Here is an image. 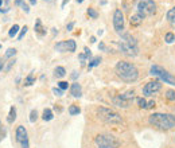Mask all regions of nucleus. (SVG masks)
<instances>
[{
  "label": "nucleus",
  "instance_id": "1",
  "mask_svg": "<svg viewBox=\"0 0 175 148\" xmlns=\"http://www.w3.org/2000/svg\"><path fill=\"white\" fill-rule=\"evenodd\" d=\"M116 73L123 81L125 82H135L139 78V70L134 63L120 61L116 65Z\"/></svg>",
  "mask_w": 175,
  "mask_h": 148
},
{
  "label": "nucleus",
  "instance_id": "2",
  "mask_svg": "<svg viewBox=\"0 0 175 148\" xmlns=\"http://www.w3.org/2000/svg\"><path fill=\"white\" fill-rule=\"evenodd\" d=\"M150 124L160 131H168L175 127V116L170 113H153L150 116Z\"/></svg>",
  "mask_w": 175,
  "mask_h": 148
},
{
  "label": "nucleus",
  "instance_id": "3",
  "mask_svg": "<svg viewBox=\"0 0 175 148\" xmlns=\"http://www.w3.org/2000/svg\"><path fill=\"white\" fill-rule=\"evenodd\" d=\"M119 49L120 51L128 57H135L139 54V47H138V42L134 36H131L129 34H124L121 38V41L119 42Z\"/></svg>",
  "mask_w": 175,
  "mask_h": 148
},
{
  "label": "nucleus",
  "instance_id": "4",
  "mask_svg": "<svg viewBox=\"0 0 175 148\" xmlns=\"http://www.w3.org/2000/svg\"><path fill=\"white\" fill-rule=\"evenodd\" d=\"M97 116H99L102 121L108 122V124H123V117L116 113L112 109L101 107L97 109Z\"/></svg>",
  "mask_w": 175,
  "mask_h": 148
},
{
  "label": "nucleus",
  "instance_id": "5",
  "mask_svg": "<svg viewBox=\"0 0 175 148\" xmlns=\"http://www.w3.org/2000/svg\"><path fill=\"white\" fill-rule=\"evenodd\" d=\"M135 10L138 14L146 16L153 15L156 12V4L153 0H136L135 2Z\"/></svg>",
  "mask_w": 175,
  "mask_h": 148
},
{
  "label": "nucleus",
  "instance_id": "6",
  "mask_svg": "<svg viewBox=\"0 0 175 148\" xmlns=\"http://www.w3.org/2000/svg\"><path fill=\"white\" fill-rule=\"evenodd\" d=\"M95 143L99 148H117L120 141L112 135H99L95 139Z\"/></svg>",
  "mask_w": 175,
  "mask_h": 148
},
{
  "label": "nucleus",
  "instance_id": "7",
  "mask_svg": "<svg viewBox=\"0 0 175 148\" xmlns=\"http://www.w3.org/2000/svg\"><path fill=\"white\" fill-rule=\"evenodd\" d=\"M150 74L151 75H155L160 79V81H164V84H170V85H175V77L171 75L167 70H164L162 66H158V65H152L151 66V70H150Z\"/></svg>",
  "mask_w": 175,
  "mask_h": 148
},
{
  "label": "nucleus",
  "instance_id": "8",
  "mask_svg": "<svg viewBox=\"0 0 175 148\" xmlns=\"http://www.w3.org/2000/svg\"><path fill=\"white\" fill-rule=\"evenodd\" d=\"M113 27L116 30L117 34H121L124 30V15H123L121 10H116L113 14Z\"/></svg>",
  "mask_w": 175,
  "mask_h": 148
},
{
  "label": "nucleus",
  "instance_id": "9",
  "mask_svg": "<svg viewBox=\"0 0 175 148\" xmlns=\"http://www.w3.org/2000/svg\"><path fill=\"white\" fill-rule=\"evenodd\" d=\"M54 49L57 50V51L59 53H73L75 51V42L73 39H69V41H65V42H59V43H57L54 46Z\"/></svg>",
  "mask_w": 175,
  "mask_h": 148
},
{
  "label": "nucleus",
  "instance_id": "10",
  "mask_svg": "<svg viewBox=\"0 0 175 148\" xmlns=\"http://www.w3.org/2000/svg\"><path fill=\"white\" fill-rule=\"evenodd\" d=\"M162 89V81H150L146 84L143 88V94L144 96H152L153 93L159 92Z\"/></svg>",
  "mask_w": 175,
  "mask_h": 148
},
{
  "label": "nucleus",
  "instance_id": "11",
  "mask_svg": "<svg viewBox=\"0 0 175 148\" xmlns=\"http://www.w3.org/2000/svg\"><path fill=\"white\" fill-rule=\"evenodd\" d=\"M16 140L22 144L23 148H28V137H27V131L23 125H19L16 128Z\"/></svg>",
  "mask_w": 175,
  "mask_h": 148
},
{
  "label": "nucleus",
  "instance_id": "12",
  "mask_svg": "<svg viewBox=\"0 0 175 148\" xmlns=\"http://www.w3.org/2000/svg\"><path fill=\"white\" fill-rule=\"evenodd\" d=\"M112 101H113V104L116 105V107H119V108H128L129 107V104H131V101H128L127 98H124L123 94L114 96L112 98Z\"/></svg>",
  "mask_w": 175,
  "mask_h": 148
},
{
  "label": "nucleus",
  "instance_id": "13",
  "mask_svg": "<svg viewBox=\"0 0 175 148\" xmlns=\"http://www.w3.org/2000/svg\"><path fill=\"white\" fill-rule=\"evenodd\" d=\"M70 94L73 96V97H81L82 96V88H81V85L78 82H75L71 85L70 88Z\"/></svg>",
  "mask_w": 175,
  "mask_h": 148
},
{
  "label": "nucleus",
  "instance_id": "14",
  "mask_svg": "<svg viewBox=\"0 0 175 148\" xmlns=\"http://www.w3.org/2000/svg\"><path fill=\"white\" fill-rule=\"evenodd\" d=\"M143 19H144V16L136 12V14H134V15H132V16H131V19H129L131 26H139V24L143 22Z\"/></svg>",
  "mask_w": 175,
  "mask_h": 148
},
{
  "label": "nucleus",
  "instance_id": "15",
  "mask_svg": "<svg viewBox=\"0 0 175 148\" xmlns=\"http://www.w3.org/2000/svg\"><path fill=\"white\" fill-rule=\"evenodd\" d=\"M166 18H167L168 23L171 24V27H173V28H175V7H173L171 10H170V11L167 12Z\"/></svg>",
  "mask_w": 175,
  "mask_h": 148
},
{
  "label": "nucleus",
  "instance_id": "16",
  "mask_svg": "<svg viewBox=\"0 0 175 148\" xmlns=\"http://www.w3.org/2000/svg\"><path fill=\"white\" fill-rule=\"evenodd\" d=\"M54 75L57 78H62V77H65L66 75V70H65V67H62V66H57L55 67V70H54Z\"/></svg>",
  "mask_w": 175,
  "mask_h": 148
},
{
  "label": "nucleus",
  "instance_id": "17",
  "mask_svg": "<svg viewBox=\"0 0 175 148\" xmlns=\"http://www.w3.org/2000/svg\"><path fill=\"white\" fill-rule=\"evenodd\" d=\"M15 118H16V108L15 107H11L10 113H8V117H7L8 124H12V122L15 121Z\"/></svg>",
  "mask_w": 175,
  "mask_h": 148
},
{
  "label": "nucleus",
  "instance_id": "18",
  "mask_svg": "<svg viewBox=\"0 0 175 148\" xmlns=\"http://www.w3.org/2000/svg\"><path fill=\"white\" fill-rule=\"evenodd\" d=\"M43 27H42V22H41V19H36V22H35V32L38 34L39 36H42L46 31H43Z\"/></svg>",
  "mask_w": 175,
  "mask_h": 148
},
{
  "label": "nucleus",
  "instance_id": "19",
  "mask_svg": "<svg viewBox=\"0 0 175 148\" xmlns=\"http://www.w3.org/2000/svg\"><path fill=\"white\" fill-rule=\"evenodd\" d=\"M42 117H43V120L45 121H50V120H53V117H54V115H53V111L51 109H45L43 111V115H42Z\"/></svg>",
  "mask_w": 175,
  "mask_h": 148
},
{
  "label": "nucleus",
  "instance_id": "20",
  "mask_svg": "<svg viewBox=\"0 0 175 148\" xmlns=\"http://www.w3.org/2000/svg\"><path fill=\"white\" fill-rule=\"evenodd\" d=\"M80 112H81V109L77 107V105H70V107H69V113H70L71 116L80 115Z\"/></svg>",
  "mask_w": 175,
  "mask_h": 148
},
{
  "label": "nucleus",
  "instance_id": "21",
  "mask_svg": "<svg viewBox=\"0 0 175 148\" xmlns=\"http://www.w3.org/2000/svg\"><path fill=\"white\" fill-rule=\"evenodd\" d=\"M15 4H16V6H19V7H22V10H23L24 12H30V8H28V6H27V4H26V3L23 2V0H16V2H15Z\"/></svg>",
  "mask_w": 175,
  "mask_h": 148
},
{
  "label": "nucleus",
  "instance_id": "22",
  "mask_svg": "<svg viewBox=\"0 0 175 148\" xmlns=\"http://www.w3.org/2000/svg\"><path fill=\"white\" fill-rule=\"evenodd\" d=\"M100 62H101V58H100V57L93 58V59H92V62L89 63L88 69H93V67H95V66H99V65H100Z\"/></svg>",
  "mask_w": 175,
  "mask_h": 148
},
{
  "label": "nucleus",
  "instance_id": "23",
  "mask_svg": "<svg viewBox=\"0 0 175 148\" xmlns=\"http://www.w3.org/2000/svg\"><path fill=\"white\" fill-rule=\"evenodd\" d=\"M18 31H19V26L18 24H14V26L10 28V31H8V35H10L11 38H14L16 34H18Z\"/></svg>",
  "mask_w": 175,
  "mask_h": 148
},
{
  "label": "nucleus",
  "instance_id": "24",
  "mask_svg": "<svg viewBox=\"0 0 175 148\" xmlns=\"http://www.w3.org/2000/svg\"><path fill=\"white\" fill-rule=\"evenodd\" d=\"M164 41L167 42V43H173V42L175 41V34H173V32H167V34H166Z\"/></svg>",
  "mask_w": 175,
  "mask_h": 148
},
{
  "label": "nucleus",
  "instance_id": "25",
  "mask_svg": "<svg viewBox=\"0 0 175 148\" xmlns=\"http://www.w3.org/2000/svg\"><path fill=\"white\" fill-rule=\"evenodd\" d=\"M34 82H35V78H34V75H32V74H30L28 77L24 79V85H26V86H30V85H32Z\"/></svg>",
  "mask_w": 175,
  "mask_h": 148
},
{
  "label": "nucleus",
  "instance_id": "26",
  "mask_svg": "<svg viewBox=\"0 0 175 148\" xmlns=\"http://www.w3.org/2000/svg\"><path fill=\"white\" fill-rule=\"evenodd\" d=\"M166 97H167L170 101H175V90H171V89L167 90L166 92Z\"/></svg>",
  "mask_w": 175,
  "mask_h": 148
},
{
  "label": "nucleus",
  "instance_id": "27",
  "mask_svg": "<svg viewBox=\"0 0 175 148\" xmlns=\"http://www.w3.org/2000/svg\"><path fill=\"white\" fill-rule=\"evenodd\" d=\"M15 54H16V50L15 49H8L7 51H6V55H4V57H6V58H12Z\"/></svg>",
  "mask_w": 175,
  "mask_h": 148
},
{
  "label": "nucleus",
  "instance_id": "28",
  "mask_svg": "<svg viewBox=\"0 0 175 148\" xmlns=\"http://www.w3.org/2000/svg\"><path fill=\"white\" fill-rule=\"evenodd\" d=\"M138 104H139V107H140V108H143V109H146V107H147V101L144 100L143 97L138 98Z\"/></svg>",
  "mask_w": 175,
  "mask_h": 148
},
{
  "label": "nucleus",
  "instance_id": "29",
  "mask_svg": "<svg viewBox=\"0 0 175 148\" xmlns=\"http://www.w3.org/2000/svg\"><path fill=\"white\" fill-rule=\"evenodd\" d=\"M88 15L90 16V18H93V19H96L97 16H99V14H97V12L93 10V8H89V10H88Z\"/></svg>",
  "mask_w": 175,
  "mask_h": 148
},
{
  "label": "nucleus",
  "instance_id": "30",
  "mask_svg": "<svg viewBox=\"0 0 175 148\" xmlns=\"http://www.w3.org/2000/svg\"><path fill=\"white\" fill-rule=\"evenodd\" d=\"M27 26H24L23 28H22V31H20V34H19V36H18V41H22L23 38H24V35H26V32H27Z\"/></svg>",
  "mask_w": 175,
  "mask_h": 148
},
{
  "label": "nucleus",
  "instance_id": "31",
  "mask_svg": "<svg viewBox=\"0 0 175 148\" xmlns=\"http://www.w3.org/2000/svg\"><path fill=\"white\" fill-rule=\"evenodd\" d=\"M67 86H69V84H67L66 81H61V82H58V88H59V89H62V90H66Z\"/></svg>",
  "mask_w": 175,
  "mask_h": 148
},
{
  "label": "nucleus",
  "instance_id": "32",
  "mask_svg": "<svg viewBox=\"0 0 175 148\" xmlns=\"http://www.w3.org/2000/svg\"><path fill=\"white\" fill-rule=\"evenodd\" d=\"M38 118V113H36V111H31V113H30V121L31 122H34Z\"/></svg>",
  "mask_w": 175,
  "mask_h": 148
},
{
  "label": "nucleus",
  "instance_id": "33",
  "mask_svg": "<svg viewBox=\"0 0 175 148\" xmlns=\"http://www.w3.org/2000/svg\"><path fill=\"white\" fill-rule=\"evenodd\" d=\"M53 93H54L55 96L59 97V96L63 94V90H62V89H59V88H54V89H53Z\"/></svg>",
  "mask_w": 175,
  "mask_h": 148
},
{
  "label": "nucleus",
  "instance_id": "34",
  "mask_svg": "<svg viewBox=\"0 0 175 148\" xmlns=\"http://www.w3.org/2000/svg\"><path fill=\"white\" fill-rule=\"evenodd\" d=\"M152 107H155V101H150V103L147 104V107H146V109H151Z\"/></svg>",
  "mask_w": 175,
  "mask_h": 148
},
{
  "label": "nucleus",
  "instance_id": "35",
  "mask_svg": "<svg viewBox=\"0 0 175 148\" xmlns=\"http://www.w3.org/2000/svg\"><path fill=\"white\" fill-rule=\"evenodd\" d=\"M84 51H85V57H86V58H89L92 55V53H90V50H89V49H85Z\"/></svg>",
  "mask_w": 175,
  "mask_h": 148
},
{
  "label": "nucleus",
  "instance_id": "36",
  "mask_svg": "<svg viewBox=\"0 0 175 148\" xmlns=\"http://www.w3.org/2000/svg\"><path fill=\"white\" fill-rule=\"evenodd\" d=\"M73 27H74V23H69L66 26V28H67V31H70V30H73Z\"/></svg>",
  "mask_w": 175,
  "mask_h": 148
},
{
  "label": "nucleus",
  "instance_id": "37",
  "mask_svg": "<svg viewBox=\"0 0 175 148\" xmlns=\"http://www.w3.org/2000/svg\"><path fill=\"white\" fill-rule=\"evenodd\" d=\"M99 49H100V50H105V45H104V43H100V45H99Z\"/></svg>",
  "mask_w": 175,
  "mask_h": 148
},
{
  "label": "nucleus",
  "instance_id": "38",
  "mask_svg": "<svg viewBox=\"0 0 175 148\" xmlns=\"http://www.w3.org/2000/svg\"><path fill=\"white\" fill-rule=\"evenodd\" d=\"M28 2H30V4H32V6H35L36 4V0H28Z\"/></svg>",
  "mask_w": 175,
  "mask_h": 148
},
{
  "label": "nucleus",
  "instance_id": "39",
  "mask_svg": "<svg viewBox=\"0 0 175 148\" xmlns=\"http://www.w3.org/2000/svg\"><path fill=\"white\" fill-rule=\"evenodd\" d=\"M67 2H69V0H63V2H62V7H65V6H66V3H67Z\"/></svg>",
  "mask_w": 175,
  "mask_h": 148
},
{
  "label": "nucleus",
  "instance_id": "40",
  "mask_svg": "<svg viewBox=\"0 0 175 148\" xmlns=\"http://www.w3.org/2000/svg\"><path fill=\"white\" fill-rule=\"evenodd\" d=\"M3 63H4V62L2 61V59H0V70H2V69H3Z\"/></svg>",
  "mask_w": 175,
  "mask_h": 148
},
{
  "label": "nucleus",
  "instance_id": "41",
  "mask_svg": "<svg viewBox=\"0 0 175 148\" xmlns=\"http://www.w3.org/2000/svg\"><path fill=\"white\" fill-rule=\"evenodd\" d=\"M71 77H73V79H75V78H77V71H74V74L71 75Z\"/></svg>",
  "mask_w": 175,
  "mask_h": 148
},
{
  "label": "nucleus",
  "instance_id": "42",
  "mask_svg": "<svg viewBox=\"0 0 175 148\" xmlns=\"http://www.w3.org/2000/svg\"><path fill=\"white\" fill-rule=\"evenodd\" d=\"M90 42H92V43H93V42H96V38H95V36H92V38H90Z\"/></svg>",
  "mask_w": 175,
  "mask_h": 148
},
{
  "label": "nucleus",
  "instance_id": "43",
  "mask_svg": "<svg viewBox=\"0 0 175 148\" xmlns=\"http://www.w3.org/2000/svg\"><path fill=\"white\" fill-rule=\"evenodd\" d=\"M84 2V0H77V3H82Z\"/></svg>",
  "mask_w": 175,
  "mask_h": 148
},
{
  "label": "nucleus",
  "instance_id": "44",
  "mask_svg": "<svg viewBox=\"0 0 175 148\" xmlns=\"http://www.w3.org/2000/svg\"><path fill=\"white\" fill-rule=\"evenodd\" d=\"M0 6H2V0H0Z\"/></svg>",
  "mask_w": 175,
  "mask_h": 148
},
{
  "label": "nucleus",
  "instance_id": "45",
  "mask_svg": "<svg viewBox=\"0 0 175 148\" xmlns=\"http://www.w3.org/2000/svg\"><path fill=\"white\" fill-rule=\"evenodd\" d=\"M46 2H50V0H46Z\"/></svg>",
  "mask_w": 175,
  "mask_h": 148
},
{
  "label": "nucleus",
  "instance_id": "46",
  "mask_svg": "<svg viewBox=\"0 0 175 148\" xmlns=\"http://www.w3.org/2000/svg\"><path fill=\"white\" fill-rule=\"evenodd\" d=\"M0 47H2V46H0Z\"/></svg>",
  "mask_w": 175,
  "mask_h": 148
},
{
  "label": "nucleus",
  "instance_id": "47",
  "mask_svg": "<svg viewBox=\"0 0 175 148\" xmlns=\"http://www.w3.org/2000/svg\"><path fill=\"white\" fill-rule=\"evenodd\" d=\"M0 127H2V125H0Z\"/></svg>",
  "mask_w": 175,
  "mask_h": 148
}]
</instances>
